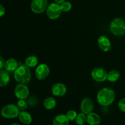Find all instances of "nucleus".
Masks as SVG:
<instances>
[{
	"mask_svg": "<svg viewBox=\"0 0 125 125\" xmlns=\"http://www.w3.org/2000/svg\"><path fill=\"white\" fill-rule=\"evenodd\" d=\"M115 92L113 89L108 87L103 88L98 92L96 96L97 101L102 106H108L115 100Z\"/></svg>",
	"mask_w": 125,
	"mask_h": 125,
	"instance_id": "f257e3e1",
	"label": "nucleus"
},
{
	"mask_svg": "<svg viewBox=\"0 0 125 125\" xmlns=\"http://www.w3.org/2000/svg\"><path fill=\"white\" fill-rule=\"evenodd\" d=\"M13 77L17 83L28 84L31 79V72L29 67L26 65H21L14 72Z\"/></svg>",
	"mask_w": 125,
	"mask_h": 125,
	"instance_id": "f03ea898",
	"label": "nucleus"
},
{
	"mask_svg": "<svg viewBox=\"0 0 125 125\" xmlns=\"http://www.w3.org/2000/svg\"><path fill=\"white\" fill-rule=\"evenodd\" d=\"M109 29L114 35L123 36L125 35V20L121 18H115L110 23Z\"/></svg>",
	"mask_w": 125,
	"mask_h": 125,
	"instance_id": "7ed1b4c3",
	"label": "nucleus"
},
{
	"mask_svg": "<svg viewBox=\"0 0 125 125\" xmlns=\"http://www.w3.org/2000/svg\"><path fill=\"white\" fill-rule=\"evenodd\" d=\"M20 112L17 105L9 104L1 109V114L3 118L6 119H13L18 117Z\"/></svg>",
	"mask_w": 125,
	"mask_h": 125,
	"instance_id": "20e7f679",
	"label": "nucleus"
},
{
	"mask_svg": "<svg viewBox=\"0 0 125 125\" xmlns=\"http://www.w3.org/2000/svg\"><path fill=\"white\" fill-rule=\"evenodd\" d=\"M62 11L59 4L56 2H52L48 5L46 10L47 17L52 20L58 19L61 15Z\"/></svg>",
	"mask_w": 125,
	"mask_h": 125,
	"instance_id": "39448f33",
	"label": "nucleus"
},
{
	"mask_svg": "<svg viewBox=\"0 0 125 125\" xmlns=\"http://www.w3.org/2000/svg\"><path fill=\"white\" fill-rule=\"evenodd\" d=\"M48 6V0H32L31 9L34 13L40 14L46 11Z\"/></svg>",
	"mask_w": 125,
	"mask_h": 125,
	"instance_id": "423d86ee",
	"label": "nucleus"
},
{
	"mask_svg": "<svg viewBox=\"0 0 125 125\" xmlns=\"http://www.w3.org/2000/svg\"><path fill=\"white\" fill-rule=\"evenodd\" d=\"M14 95L19 100H26L29 95V90L25 84L18 83L14 89Z\"/></svg>",
	"mask_w": 125,
	"mask_h": 125,
	"instance_id": "0eeeda50",
	"label": "nucleus"
},
{
	"mask_svg": "<svg viewBox=\"0 0 125 125\" xmlns=\"http://www.w3.org/2000/svg\"><path fill=\"white\" fill-rule=\"evenodd\" d=\"M91 76L95 81L103 83L107 80V72L103 67H96L92 71Z\"/></svg>",
	"mask_w": 125,
	"mask_h": 125,
	"instance_id": "6e6552de",
	"label": "nucleus"
},
{
	"mask_svg": "<svg viewBox=\"0 0 125 125\" xmlns=\"http://www.w3.org/2000/svg\"><path fill=\"white\" fill-rule=\"evenodd\" d=\"M50 74V68L45 63H41L37 66L35 70V76L39 80H44Z\"/></svg>",
	"mask_w": 125,
	"mask_h": 125,
	"instance_id": "1a4fd4ad",
	"label": "nucleus"
},
{
	"mask_svg": "<svg viewBox=\"0 0 125 125\" xmlns=\"http://www.w3.org/2000/svg\"><path fill=\"white\" fill-rule=\"evenodd\" d=\"M80 108L83 113L85 114V115H88L93 112L94 109V102L90 98H84L81 103Z\"/></svg>",
	"mask_w": 125,
	"mask_h": 125,
	"instance_id": "9d476101",
	"label": "nucleus"
},
{
	"mask_svg": "<svg viewBox=\"0 0 125 125\" xmlns=\"http://www.w3.org/2000/svg\"><path fill=\"white\" fill-rule=\"evenodd\" d=\"M51 93L54 96L62 97L64 96L67 93V87L63 83H56L54 84L51 87Z\"/></svg>",
	"mask_w": 125,
	"mask_h": 125,
	"instance_id": "9b49d317",
	"label": "nucleus"
},
{
	"mask_svg": "<svg viewBox=\"0 0 125 125\" xmlns=\"http://www.w3.org/2000/svg\"><path fill=\"white\" fill-rule=\"evenodd\" d=\"M98 45L101 51L103 52H108L111 50L112 43L108 37L105 35H101L98 39Z\"/></svg>",
	"mask_w": 125,
	"mask_h": 125,
	"instance_id": "f8f14e48",
	"label": "nucleus"
},
{
	"mask_svg": "<svg viewBox=\"0 0 125 125\" xmlns=\"http://www.w3.org/2000/svg\"><path fill=\"white\" fill-rule=\"evenodd\" d=\"M18 67V62L14 58H9L7 61H6L4 69L9 73L14 72Z\"/></svg>",
	"mask_w": 125,
	"mask_h": 125,
	"instance_id": "ddd939ff",
	"label": "nucleus"
},
{
	"mask_svg": "<svg viewBox=\"0 0 125 125\" xmlns=\"http://www.w3.org/2000/svg\"><path fill=\"white\" fill-rule=\"evenodd\" d=\"M101 117L95 112H91L87 115V123L89 125H99L101 123Z\"/></svg>",
	"mask_w": 125,
	"mask_h": 125,
	"instance_id": "4468645a",
	"label": "nucleus"
},
{
	"mask_svg": "<svg viewBox=\"0 0 125 125\" xmlns=\"http://www.w3.org/2000/svg\"><path fill=\"white\" fill-rule=\"evenodd\" d=\"M18 119L21 123L26 125H29L32 122V116L29 112L26 111H20L18 117Z\"/></svg>",
	"mask_w": 125,
	"mask_h": 125,
	"instance_id": "2eb2a0df",
	"label": "nucleus"
},
{
	"mask_svg": "<svg viewBox=\"0 0 125 125\" xmlns=\"http://www.w3.org/2000/svg\"><path fill=\"white\" fill-rule=\"evenodd\" d=\"M70 121L65 114H59L54 118L52 125H69Z\"/></svg>",
	"mask_w": 125,
	"mask_h": 125,
	"instance_id": "dca6fc26",
	"label": "nucleus"
},
{
	"mask_svg": "<svg viewBox=\"0 0 125 125\" xmlns=\"http://www.w3.org/2000/svg\"><path fill=\"white\" fill-rule=\"evenodd\" d=\"M10 81L9 73L6 70H0V87H4Z\"/></svg>",
	"mask_w": 125,
	"mask_h": 125,
	"instance_id": "f3484780",
	"label": "nucleus"
},
{
	"mask_svg": "<svg viewBox=\"0 0 125 125\" xmlns=\"http://www.w3.org/2000/svg\"><path fill=\"white\" fill-rule=\"evenodd\" d=\"M57 105V101L54 98L48 97L44 100L43 106L47 110H52L56 107Z\"/></svg>",
	"mask_w": 125,
	"mask_h": 125,
	"instance_id": "a211bd4d",
	"label": "nucleus"
},
{
	"mask_svg": "<svg viewBox=\"0 0 125 125\" xmlns=\"http://www.w3.org/2000/svg\"><path fill=\"white\" fill-rule=\"evenodd\" d=\"M39 63V59L35 56H30L25 60V65L29 68H34L37 67Z\"/></svg>",
	"mask_w": 125,
	"mask_h": 125,
	"instance_id": "6ab92c4d",
	"label": "nucleus"
},
{
	"mask_svg": "<svg viewBox=\"0 0 125 125\" xmlns=\"http://www.w3.org/2000/svg\"><path fill=\"white\" fill-rule=\"evenodd\" d=\"M120 77V73L118 70H113L110 71L109 73H107V80L111 83H115Z\"/></svg>",
	"mask_w": 125,
	"mask_h": 125,
	"instance_id": "aec40b11",
	"label": "nucleus"
},
{
	"mask_svg": "<svg viewBox=\"0 0 125 125\" xmlns=\"http://www.w3.org/2000/svg\"><path fill=\"white\" fill-rule=\"evenodd\" d=\"M75 122L76 125H84L87 122V115L83 112L78 114L75 120Z\"/></svg>",
	"mask_w": 125,
	"mask_h": 125,
	"instance_id": "412c9836",
	"label": "nucleus"
},
{
	"mask_svg": "<svg viewBox=\"0 0 125 125\" xmlns=\"http://www.w3.org/2000/svg\"><path fill=\"white\" fill-rule=\"evenodd\" d=\"M17 107L20 111H26L28 107V103L25 101V100H19L17 103Z\"/></svg>",
	"mask_w": 125,
	"mask_h": 125,
	"instance_id": "4be33fe9",
	"label": "nucleus"
},
{
	"mask_svg": "<svg viewBox=\"0 0 125 125\" xmlns=\"http://www.w3.org/2000/svg\"><path fill=\"white\" fill-rule=\"evenodd\" d=\"M60 6H61L62 11L63 12H69L72 8V4H71L70 2H69V1H65L64 2L61 3V4H60Z\"/></svg>",
	"mask_w": 125,
	"mask_h": 125,
	"instance_id": "5701e85b",
	"label": "nucleus"
},
{
	"mask_svg": "<svg viewBox=\"0 0 125 125\" xmlns=\"http://www.w3.org/2000/svg\"><path fill=\"white\" fill-rule=\"evenodd\" d=\"M65 115L70 122H73V121H74L76 120L77 115H78V114L74 110H70L67 112Z\"/></svg>",
	"mask_w": 125,
	"mask_h": 125,
	"instance_id": "b1692460",
	"label": "nucleus"
},
{
	"mask_svg": "<svg viewBox=\"0 0 125 125\" xmlns=\"http://www.w3.org/2000/svg\"><path fill=\"white\" fill-rule=\"evenodd\" d=\"M118 106L119 109L122 112L125 113V98L121 99L119 101L118 104Z\"/></svg>",
	"mask_w": 125,
	"mask_h": 125,
	"instance_id": "393cba45",
	"label": "nucleus"
},
{
	"mask_svg": "<svg viewBox=\"0 0 125 125\" xmlns=\"http://www.w3.org/2000/svg\"><path fill=\"white\" fill-rule=\"evenodd\" d=\"M5 62H6V61L4 59L3 57L0 56V70H2L4 68Z\"/></svg>",
	"mask_w": 125,
	"mask_h": 125,
	"instance_id": "a878e982",
	"label": "nucleus"
},
{
	"mask_svg": "<svg viewBox=\"0 0 125 125\" xmlns=\"http://www.w3.org/2000/svg\"><path fill=\"white\" fill-rule=\"evenodd\" d=\"M5 13H6V10L4 7L2 5L0 4V18L4 15Z\"/></svg>",
	"mask_w": 125,
	"mask_h": 125,
	"instance_id": "bb28decb",
	"label": "nucleus"
},
{
	"mask_svg": "<svg viewBox=\"0 0 125 125\" xmlns=\"http://www.w3.org/2000/svg\"><path fill=\"white\" fill-rule=\"evenodd\" d=\"M65 1V0H54L55 2H56V3H57V4H61V3H62L63 2H64Z\"/></svg>",
	"mask_w": 125,
	"mask_h": 125,
	"instance_id": "cd10ccee",
	"label": "nucleus"
},
{
	"mask_svg": "<svg viewBox=\"0 0 125 125\" xmlns=\"http://www.w3.org/2000/svg\"><path fill=\"white\" fill-rule=\"evenodd\" d=\"M10 125H19L17 123H12Z\"/></svg>",
	"mask_w": 125,
	"mask_h": 125,
	"instance_id": "c85d7f7f",
	"label": "nucleus"
}]
</instances>
